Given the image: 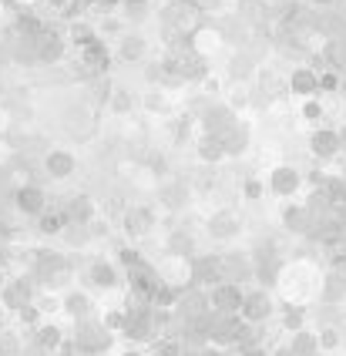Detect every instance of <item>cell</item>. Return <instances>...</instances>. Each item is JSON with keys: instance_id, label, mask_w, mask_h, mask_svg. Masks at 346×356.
<instances>
[{"instance_id": "obj_25", "label": "cell", "mask_w": 346, "mask_h": 356, "mask_svg": "<svg viewBox=\"0 0 346 356\" xmlns=\"http://www.w3.org/2000/svg\"><path fill=\"white\" fill-rule=\"evenodd\" d=\"M225 145V155L229 159H239V155H245L249 152V145H252V131H249V124L245 121H236L225 135H219Z\"/></svg>"}, {"instance_id": "obj_2", "label": "cell", "mask_w": 346, "mask_h": 356, "mask_svg": "<svg viewBox=\"0 0 346 356\" xmlns=\"http://www.w3.org/2000/svg\"><path fill=\"white\" fill-rule=\"evenodd\" d=\"M10 209H14L24 222H27V218L34 222V218H41L44 212L51 209V195H47V188H44L41 181H27V185H17V188H14Z\"/></svg>"}, {"instance_id": "obj_30", "label": "cell", "mask_w": 346, "mask_h": 356, "mask_svg": "<svg viewBox=\"0 0 346 356\" xmlns=\"http://www.w3.org/2000/svg\"><path fill=\"white\" fill-rule=\"evenodd\" d=\"M34 343H38V350H41V353H54V350L64 343V330L61 326H54V323H38V330H34Z\"/></svg>"}, {"instance_id": "obj_4", "label": "cell", "mask_w": 346, "mask_h": 356, "mask_svg": "<svg viewBox=\"0 0 346 356\" xmlns=\"http://www.w3.org/2000/svg\"><path fill=\"white\" fill-rule=\"evenodd\" d=\"M122 232L128 242H142L155 232V225H158V212L151 209V205H124L122 212Z\"/></svg>"}, {"instance_id": "obj_46", "label": "cell", "mask_w": 346, "mask_h": 356, "mask_svg": "<svg viewBox=\"0 0 346 356\" xmlns=\"http://www.w3.org/2000/svg\"><path fill=\"white\" fill-rule=\"evenodd\" d=\"M343 323H346V316H343Z\"/></svg>"}, {"instance_id": "obj_6", "label": "cell", "mask_w": 346, "mask_h": 356, "mask_svg": "<svg viewBox=\"0 0 346 356\" xmlns=\"http://www.w3.org/2000/svg\"><path fill=\"white\" fill-rule=\"evenodd\" d=\"M245 229V218L239 209H232V205H225V209H215L208 222H205V232L212 242H232V238H239Z\"/></svg>"}, {"instance_id": "obj_39", "label": "cell", "mask_w": 346, "mask_h": 356, "mask_svg": "<svg viewBox=\"0 0 346 356\" xmlns=\"http://www.w3.org/2000/svg\"><path fill=\"white\" fill-rule=\"evenodd\" d=\"M21 353V339L10 330H0V356H17Z\"/></svg>"}, {"instance_id": "obj_29", "label": "cell", "mask_w": 346, "mask_h": 356, "mask_svg": "<svg viewBox=\"0 0 346 356\" xmlns=\"http://www.w3.org/2000/svg\"><path fill=\"white\" fill-rule=\"evenodd\" d=\"M145 54H148V40H145L142 34H122V38H118V60L138 64Z\"/></svg>"}, {"instance_id": "obj_5", "label": "cell", "mask_w": 346, "mask_h": 356, "mask_svg": "<svg viewBox=\"0 0 346 356\" xmlns=\"http://www.w3.org/2000/svg\"><path fill=\"white\" fill-rule=\"evenodd\" d=\"M74 350H84V353H101L111 346V330L104 326L101 319L88 316V319H78L74 323Z\"/></svg>"}, {"instance_id": "obj_31", "label": "cell", "mask_w": 346, "mask_h": 356, "mask_svg": "<svg viewBox=\"0 0 346 356\" xmlns=\"http://www.w3.org/2000/svg\"><path fill=\"white\" fill-rule=\"evenodd\" d=\"M293 356H316L320 353V333H309V330H296L293 339L286 343Z\"/></svg>"}, {"instance_id": "obj_12", "label": "cell", "mask_w": 346, "mask_h": 356, "mask_svg": "<svg viewBox=\"0 0 346 356\" xmlns=\"http://www.w3.org/2000/svg\"><path fill=\"white\" fill-rule=\"evenodd\" d=\"M61 205H64V216H67L71 225H91L94 218L101 216V212H98V202H94L91 192H74V195L61 198Z\"/></svg>"}, {"instance_id": "obj_42", "label": "cell", "mask_w": 346, "mask_h": 356, "mask_svg": "<svg viewBox=\"0 0 346 356\" xmlns=\"http://www.w3.org/2000/svg\"><path fill=\"white\" fill-rule=\"evenodd\" d=\"M14 3H17L21 10H31V7H34V3H41V0H14Z\"/></svg>"}, {"instance_id": "obj_24", "label": "cell", "mask_w": 346, "mask_h": 356, "mask_svg": "<svg viewBox=\"0 0 346 356\" xmlns=\"http://www.w3.org/2000/svg\"><path fill=\"white\" fill-rule=\"evenodd\" d=\"M111 91H115V84H111V78L108 74H98V78H88L84 81V98L94 111H101V108H108V101H111Z\"/></svg>"}, {"instance_id": "obj_15", "label": "cell", "mask_w": 346, "mask_h": 356, "mask_svg": "<svg viewBox=\"0 0 346 356\" xmlns=\"http://www.w3.org/2000/svg\"><path fill=\"white\" fill-rule=\"evenodd\" d=\"M242 299H245V289L239 282H229V279H222L219 286L208 289L212 313H239V309H242Z\"/></svg>"}, {"instance_id": "obj_41", "label": "cell", "mask_w": 346, "mask_h": 356, "mask_svg": "<svg viewBox=\"0 0 346 356\" xmlns=\"http://www.w3.org/2000/svg\"><path fill=\"white\" fill-rule=\"evenodd\" d=\"M239 356H269V353H265V346L256 343V346H249V350H239Z\"/></svg>"}, {"instance_id": "obj_11", "label": "cell", "mask_w": 346, "mask_h": 356, "mask_svg": "<svg viewBox=\"0 0 346 356\" xmlns=\"http://www.w3.org/2000/svg\"><path fill=\"white\" fill-rule=\"evenodd\" d=\"M272 313H276V302H272V293H269V289H245L239 316H242L249 326H263Z\"/></svg>"}, {"instance_id": "obj_43", "label": "cell", "mask_w": 346, "mask_h": 356, "mask_svg": "<svg viewBox=\"0 0 346 356\" xmlns=\"http://www.w3.org/2000/svg\"><path fill=\"white\" fill-rule=\"evenodd\" d=\"M340 138H343V152H346V128H343V131H340Z\"/></svg>"}, {"instance_id": "obj_32", "label": "cell", "mask_w": 346, "mask_h": 356, "mask_svg": "<svg viewBox=\"0 0 346 356\" xmlns=\"http://www.w3.org/2000/svg\"><path fill=\"white\" fill-rule=\"evenodd\" d=\"M252 67H256V60H252V54H249V51L232 54V60H229V81H249Z\"/></svg>"}, {"instance_id": "obj_17", "label": "cell", "mask_w": 346, "mask_h": 356, "mask_svg": "<svg viewBox=\"0 0 346 356\" xmlns=\"http://www.w3.org/2000/svg\"><path fill=\"white\" fill-rule=\"evenodd\" d=\"M225 44V31L222 27H212V24H202V27H195L192 34H188V47L199 54V58H212V54H219Z\"/></svg>"}, {"instance_id": "obj_13", "label": "cell", "mask_w": 346, "mask_h": 356, "mask_svg": "<svg viewBox=\"0 0 346 356\" xmlns=\"http://www.w3.org/2000/svg\"><path fill=\"white\" fill-rule=\"evenodd\" d=\"M155 195H158V205H162L165 212H182L185 205H188V178L165 175L158 181V188H155Z\"/></svg>"}, {"instance_id": "obj_33", "label": "cell", "mask_w": 346, "mask_h": 356, "mask_svg": "<svg viewBox=\"0 0 346 356\" xmlns=\"http://www.w3.org/2000/svg\"><path fill=\"white\" fill-rule=\"evenodd\" d=\"M299 118L309 121V124H323V118H326L323 95H316V98H306L303 104H299Z\"/></svg>"}, {"instance_id": "obj_22", "label": "cell", "mask_w": 346, "mask_h": 356, "mask_svg": "<svg viewBox=\"0 0 346 356\" xmlns=\"http://www.w3.org/2000/svg\"><path fill=\"white\" fill-rule=\"evenodd\" d=\"M279 222H283V229L289 232V236H299V238H306L309 236V229H313V216H309L306 205H283Z\"/></svg>"}, {"instance_id": "obj_1", "label": "cell", "mask_w": 346, "mask_h": 356, "mask_svg": "<svg viewBox=\"0 0 346 356\" xmlns=\"http://www.w3.org/2000/svg\"><path fill=\"white\" fill-rule=\"evenodd\" d=\"M108 67H111V47H108V40L94 38L78 47V54H74V74L81 81L108 74Z\"/></svg>"}, {"instance_id": "obj_14", "label": "cell", "mask_w": 346, "mask_h": 356, "mask_svg": "<svg viewBox=\"0 0 346 356\" xmlns=\"http://www.w3.org/2000/svg\"><path fill=\"white\" fill-rule=\"evenodd\" d=\"M286 91L299 101L316 98V95H320V71H313L309 64H296V67L289 71V78H286Z\"/></svg>"}, {"instance_id": "obj_37", "label": "cell", "mask_w": 346, "mask_h": 356, "mask_svg": "<svg viewBox=\"0 0 346 356\" xmlns=\"http://www.w3.org/2000/svg\"><path fill=\"white\" fill-rule=\"evenodd\" d=\"M283 326L289 330V333L303 330V326H306V309H303V306H286V309H283Z\"/></svg>"}, {"instance_id": "obj_10", "label": "cell", "mask_w": 346, "mask_h": 356, "mask_svg": "<svg viewBox=\"0 0 346 356\" xmlns=\"http://www.w3.org/2000/svg\"><path fill=\"white\" fill-rule=\"evenodd\" d=\"M309 155L316 161H333L343 155V138L336 128H326V124H316L313 135H309Z\"/></svg>"}, {"instance_id": "obj_45", "label": "cell", "mask_w": 346, "mask_h": 356, "mask_svg": "<svg viewBox=\"0 0 346 356\" xmlns=\"http://www.w3.org/2000/svg\"><path fill=\"white\" fill-rule=\"evenodd\" d=\"M343 128H346V101H343Z\"/></svg>"}, {"instance_id": "obj_16", "label": "cell", "mask_w": 346, "mask_h": 356, "mask_svg": "<svg viewBox=\"0 0 346 356\" xmlns=\"http://www.w3.org/2000/svg\"><path fill=\"white\" fill-rule=\"evenodd\" d=\"M265 185H269V192L276 198H293L303 188V172L293 168V165H276L269 172V178H265Z\"/></svg>"}, {"instance_id": "obj_26", "label": "cell", "mask_w": 346, "mask_h": 356, "mask_svg": "<svg viewBox=\"0 0 346 356\" xmlns=\"http://www.w3.org/2000/svg\"><path fill=\"white\" fill-rule=\"evenodd\" d=\"M323 306H336L346 299V269H326L323 286H320Z\"/></svg>"}, {"instance_id": "obj_9", "label": "cell", "mask_w": 346, "mask_h": 356, "mask_svg": "<svg viewBox=\"0 0 346 356\" xmlns=\"http://www.w3.org/2000/svg\"><path fill=\"white\" fill-rule=\"evenodd\" d=\"M47 181H71L78 175V155L71 148H47L41 161Z\"/></svg>"}, {"instance_id": "obj_3", "label": "cell", "mask_w": 346, "mask_h": 356, "mask_svg": "<svg viewBox=\"0 0 346 356\" xmlns=\"http://www.w3.org/2000/svg\"><path fill=\"white\" fill-rule=\"evenodd\" d=\"M38 279L31 276V273H17V276H10L3 282V289H0V306L3 309H10V313H21L24 306H31L34 296H38Z\"/></svg>"}, {"instance_id": "obj_19", "label": "cell", "mask_w": 346, "mask_h": 356, "mask_svg": "<svg viewBox=\"0 0 346 356\" xmlns=\"http://www.w3.org/2000/svg\"><path fill=\"white\" fill-rule=\"evenodd\" d=\"M222 266H225V279H229V282H239V286L256 282L252 252H222Z\"/></svg>"}, {"instance_id": "obj_8", "label": "cell", "mask_w": 346, "mask_h": 356, "mask_svg": "<svg viewBox=\"0 0 346 356\" xmlns=\"http://www.w3.org/2000/svg\"><path fill=\"white\" fill-rule=\"evenodd\" d=\"M122 266L118 262H111V259L104 256H94L88 266H84V279H88V286H94L98 293H111V289H118L122 286Z\"/></svg>"}, {"instance_id": "obj_18", "label": "cell", "mask_w": 346, "mask_h": 356, "mask_svg": "<svg viewBox=\"0 0 346 356\" xmlns=\"http://www.w3.org/2000/svg\"><path fill=\"white\" fill-rule=\"evenodd\" d=\"M225 279V266L222 256H195L192 259V286H202V289H212Z\"/></svg>"}, {"instance_id": "obj_44", "label": "cell", "mask_w": 346, "mask_h": 356, "mask_svg": "<svg viewBox=\"0 0 346 356\" xmlns=\"http://www.w3.org/2000/svg\"><path fill=\"white\" fill-rule=\"evenodd\" d=\"M340 175H343V181H346V159H343V168H340Z\"/></svg>"}, {"instance_id": "obj_27", "label": "cell", "mask_w": 346, "mask_h": 356, "mask_svg": "<svg viewBox=\"0 0 346 356\" xmlns=\"http://www.w3.org/2000/svg\"><path fill=\"white\" fill-rule=\"evenodd\" d=\"M61 309L74 319V323H78V319H88L91 313H94V302H91V296H88V293L67 289V293H64V299H61Z\"/></svg>"}, {"instance_id": "obj_38", "label": "cell", "mask_w": 346, "mask_h": 356, "mask_svg": "<svg viewBox=\"0 0 346 356\" xmlns=\"http://www.w3.org/2000/svg\"><path fill=\"white\" fill-rule=\"evenodd\" d=\"M14 124H17V115H14V108H10L7 101H0V138H10Z\"/></svg>"}, {"instance_id": "obj_34", "label": "cell", "mask_w": 346, "mask_h": 356, "mask_svg": "<svg viewBox=\"0 0 346 356\" xmlns=\"http://www.w3.org/2000/svg\"><path fill=\"white\" fill-rule=\"evenodd\" d=\"M131 108H135L131 91H128V88H115V91H111V101H108V111L124 118V115H131Z\"/></svg>"}, {"instance_id": "obj_21", "label": "cell", "mask_w": 346, "mask_h": 356, "mask_svg": "<svg viewBox=\"0 0 346 356\" xmlns=\"http://www.w3.org/2000/svg\"><path fill=\"white\" fill-rule=\"evenodd\" d=\"M67 225H71V222H67V216H64L61 202H58V205H51L41 218H34V232L44 236V238H61V232L67 229Z\"/></svg>"}, {"instance_id": "obj_35", "label": "cell", "mask_w": 346, "mask_h": 356, "mask_svg": "<svg viewBox=\"0 0 346 356\" xmlns=\"http://www.w3.org/2000/svg\"><path fill=\"white\" fill-rule=\"evenodd\" d=\"M265 178H256V175H249V178H242V198L245 202H259V198L265 195Z\"/></svg>"}, {"instance_id": "obj_7", "label": "cell", "mask_w": 346, "mask_h": 356, "mask_svg": "<svg viewBox=\"0 0 346 356\" xmlns=\"http://www.w3.org/2000/svg\"><path fill=\"white\" fill-rule=\"evenodd\" d=\"M67 51H71L67 34L54 31V27H44L41 34H38V44H34V60L44 64V67H51V64H61L67 58Z\"/></svg>"}, {"instance_id": "obj_20", "label": "cell", "mask_w": 346, "mask_h": 356, "mask_svg": "<svg viewBox=\"0 0 346 356\" xmlns=\"http://www.w3.org/2000/svg\"><path fill=\"white\" fill-rule=\"evenodd\" d=\"M199 121H202V128L208 131V135H225V131H229L239 118H236V108H232V104H225V101H212V104L202 111V118Z\"/></svg>"}, {"instance_id": "obj_36", "label": "cell", "mask_w": 346, "mask_h": 356, "mask_svg": "<svg viewBox=\"0 0 346 356\" xmlns=\"http://www.w3.org/2000/svg\"><path fill=\"white\" fill-rule=\"evenodd\" d=\"M142 108L148 111V115H155V111L162 115V111H168V101H165V91H162V88H151V91H148V95L142 98Z\"/></svg>"}, {"instance_id": "obj_23", "label": "cell", "mask_w": 346, "mask_h": 356, "mask_svg": "<svg viewBox=\"0 0 346 356\" xmlns=\"http://www.w3.org/2000/svg\"><path fill=\"white\" fill-rule=\"evenodd\" d=\"M165 252H168V256H185V259L199 256V245H195L192 229H185V225L172 229V232H168V238H165Z\"/></svg>"}, {"instance_id": "obj_28", "label": "cell", "mask_w": 346, "mask_h": 356, "mask_svg": "<svg viewBox=\"0 0 346 356\" xmlns=\"http://www.w3.org/2000/svg\"><path fill=\"white\" fill-rule=\"evenodd\" d=\"M195 152H199V161H202V165H219L222 159H229L222 138H219V135H208V131H202V138L195 141Z\"/></svg>"}, {"instance_id": "obj_40", "label": "cell", "mask_w": 346, "mask_h": 356, "mask_svg": "<svg viewBox=\"0 0 346 356\" xmlns=\"http://www.w3.org/2000/svg\"><path fill=\"white\" fill-rule=\"evenodd\" d=\"M340 339H343L340 326H323V330H320V350H336Z\"/></svg>"}]
</instances>
